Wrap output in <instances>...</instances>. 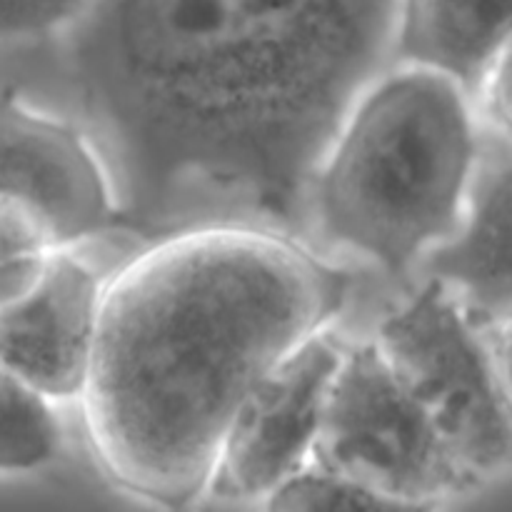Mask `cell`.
<instances>
[{
  "label": "cell",
  "mask_w": 512,
  "mask_h": 512,
  "mask_svg": "<svg viewBox=\"0 0 512 512\" xmlns=\"http://www.w3.org/2000/svg\"><path fill=\"white\" fill-rule=\"evenodd\" d=\"M395 5L95 0L58 43L123 230L155 243L260 228L310 243L320 165L395 65Z\"/></svg>",
  "instance_id": "cell-1"
},
{
  "label": "cell",
  "mask_w": 512,
  "mask_h": 512,
  "mask_svg": "<svg viewBox=\"0 0 512 512\" xmlns=\"http://www.w3.org/2000/svg\"><path fill=\"white\" fill-rule=\"evenodd\" d=\"M353 275L290 235L200 228L148 243L108 278L80 395L108 480L180 512L210 493L250 390L310 335L338 325Z\"/></svg>",
  "instance_id": "cell-2"
},
{
  "label": "cell",
  "mask_w": 512,
  "mask_h": 512,
  "mask_svg": "<svg viewBox=\"0 0 512 512\" xmlns=\"http://www.w3.org/2000/svg\"><path fill=\"white\" fill-rule=\"evenodd\" d=\"M483 143L455 80L390 65L355 103L310 195V243L405 278L458 230Z\"/></svg>",
  "instance_id": "cell-3"
},
{
  "label": "cell",
  "mask_w": 512,
  "mask_h": 512,
  "mask_svg": "<svg viewBox=\"0 0 512 512\" xmlns=\"http://www.w3.org/2000/svg\"><path fill=\"white\" fill-rule=\"evenodd\" d=\"M370 340L428 415L470 488L512 470V405L493 335L448 290L420 280L383 315Z\"/></svg>",
  "instance_id": "cell-4"
},
{
  "label": "cell",
  "mask_w": 512,
  "mask_h": 512,
  "mask_svg": "<svg viewBox=\"0 0 512 512\" xmlns=\"http://www.w3.org/2000/svg\"><path fill=\"white\" fill-rule=\"evenodd\" d=\"M113 230L118 198L90 135L0 88V263L73 253Z\"/></svg>",
  "instance_id": "cell-5"
},
{
  "label": "cell",
  "mask_w": 512,
  "mask_h": 512,
  "mask_svg": "<svg viewBox=\"0 0 512 512\" xmlns=\"http://www.w3.org/2000/svg\"><path fill=\"white\" fill-rule=\"evenodd\" d=\"M313 465L385 498L428 508L473 490L370 338L350 345Z\"/></svg>",
  "instance_id": "cell-6"
},
{
  "label": "cell",
  "mask_w": 512,
  "mask_h": 512,
  "mask_svg": "<svg viewBox=\"0 0 512 512\" xmlns=\"http://www.w3.org/2000/svg\"><path fill=\"white\" fill-rule=\"evenodd\" d=\"M350 340L325 328L290 350L235 413L210 493L230 503L265 500L313 465Z\"/></svg>",
  "instance_id": "cell-7"
},
{
  "label": "cell",
  "mask_w": 512,
  "mask_h": 512,
  "mask_svg": "<svg viewBox=\"0 0 512 512\" xmlns=\"http://www.w3.org/2000/svg\"><path fill=\"white\" fill-rule=\"evenodd\" d=\"M105 283L75 250L50 255L38 280L0 305V368L53 405L80 400L98 345Z\"/></svg>",
  "instance_id": "cell-8"
},
{
  "label": "cell",
  "mask_w": 512,
  "mask_h": 512,
  "mask_svg": "<svg viewBox=\"0 0 512 512\" xmlns=\"http://www.w3.org/2000/svg\"><path fill=\"white\" fill-rule=\"evenodd\" d=\"M415 275L448 290L485 333L512 323V145L485 125L463 220Z\"/></svg>",
  "instance_id": "cell-9"
},
{
  "label": "cell",
  "mask_w": 512,
  "mask_h": 512,
  "mask_svg": "<svg viewBox=\"0 0 512 512\" xmlns=\"http://www.w3.org/2000/svg\"><path fill=\"white\" fill-rule=\"evenodd\" d=\"M512 45V0H398L395 63L435 70L478 95Z\"/></svg>",
  "instance_id": "cell-10"
},
{
  "label": "cell",
  "mask_w": 512,
  "mask_h": 512,
  "mask_svg": "<svg viewBox=\"0 0 512 512\" xmlns=\"http://www.w3.org/2000/svg\"><path fill=\"white\" fill-rule=\"evenodd\" d=\"M60 445L55 405L0 368V475L35 473L58 458Z\"/></svg>",
  "instance_id": "cell-11"
},
{
  "label": "cell",
  "mask_w": 512,
  "mask_h": 512,
  "mask_svg": "<svg viewBox=\"0 0 512 512\" xmlns=\"http://www.w3.org/2000/svg\"><path fill=\"white\" fill-rule=\"evenodd\" d=\"M265 512H438V508L385 498L310 465L265 498Z\"/></svg>",
  "instance_id": "cell-12"
},
{
  "label": "cell",
  "mask_w": 512,
  "mask_h": 512,
  "mask_svg": "<svg viewBox=\"0 0 512 512\" xmlns=\"http://www.w3.org/2000/svg\"><path fill=\"white\" fill-rule=\"evenodd\" d=\"M95 0H0V45L58 40Z\"/></svg>",
  "instance_id": "cell-13"
},
{
  "label": "cell",
  "mask_w": 512,
  "mask_h": 512,
  "mask_svg": "<svg viewBox=\"0 0 512 512\" xmlns=\"http://www.w3.org/2000/svg\"><path fill=\"white\" fill-rule=\"evenodd\" d=\"M475 105L485 128L512 145V45L488 70Z\"/></svg>",
  "instance_id": "cell-14"
},
{
  "label": "cell",
  "mask_w": 512,
  "mask_h": 512,
  "mask_svg": "<svg viewBox=\"0 0 512 512\" xmlns=\"http://www.w3.org/2000/svg\"><path fill=\"white\" fill-rule=\"evenodd\" d=\"M493 348L495 358H498L500 378H503L505 393H508V400L512 405V323L500 328L498 333H493Z\"/></svg>",
  "instance_id": "cell-15"
}]
</instances>
